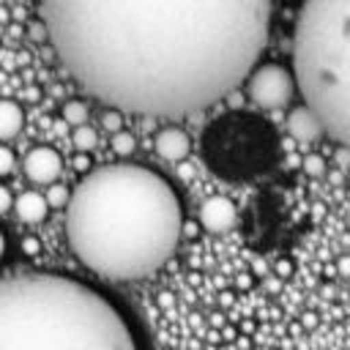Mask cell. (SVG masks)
I'll return each mask as SVG.
<instances>
[{"instance_id":"obj_3","label":"cell","mask_w":350,"mask_h":350,"mask_svg":"<svg viewBox=\"0 0 350 350\" xmlns=\"http://www.w3.org/2000/svg\"><path fill=\"white\" fill-rule=\"evenodd\" d=\"M0 350H139L120 309L66 273L0 276Z\"/></svg>"},{"instance_id":"obj_2","label":"cell","mask_w":350,"mask_h":350,"mask_svg":"<svg viewBox=\"0 0 350 350\" xmlns=\"http://www.w3.org/2000/svg\"><path fill=\"white\" fill-rule=\"evenodd\" d=\"M180 230L175 189L139 164L90 170L66 205L68 249L109 282L150 276L175 252Z\"/></svg>"},{"instance_id":"obj_18","label":"cell","mask_w":350,"mask_h":350,"mask_svg":"<svg viewBox=\"0 0 350 350\" xmlns=\"http://www.w3.org/2000/svg\"><path fill=\"white\" fill-rule=\"evenodd\" d=\"M14 164H16L14 150H11V148H5V145H0V178L11 175V172H14Z\"/></svg>"},{"instance_id":"obj_22","label":"cell","mask_w":350,"mask_h":350,"mask_svg":"<svg viewBox=\"0 0 350 350\" xmlns=\"http://www.w3.org/2000/svg\"><path fill=\"white\" fill-rule=\"evenodd\" d=\"M11 208V191L5 186H0V213H5Z\"/></svg>"},{"instance_id":"obj_7","label":"cell","mask_w":350,"mask_h":350,"mask_svg":"<svg viewBox=\"0 0 350 350\" xmlns=\"http://www.w3.org/2000/svg\"><path fill=\"white\" fill-rule=\"evenodd\" d=\"M200 224L211 232H227L235 224V205L227 197H211L200 208Z\"/></svg>"},{"instance_id":"obj_20","label":"cell","mask_w":350,"mask_h":350,"mask_svg":"<svg viewBox=\"0 0 350 350\" xmlns=\"http://www.w3.org/2000/svg\"><path fill=\"white\" fill-rule=\"evenodd\" d=\"M22 252H25L27 257H36V254L41 252V241H38V238H33V235L22 238Z\"/></svg>"},{"instance_id":"obj_23","label":"cell","mask_w":350,"mask_h":350,"mask_svg":"<svg viewBox=\"0 0 350 350\" xmlns=\"http://www.w3.org/2000/svg\"><path fill=\"white\" fill-rule=\"evenodd\" d=\"M336 271H339L342 276H347V279H350V257H347V254L336 260Z\"/></svg>"},{"instance_id":"obj_11","label":"cell","mask_w":350,"mask_h":350,"mask_svg":"<svg viewBox=\"0 0 350 350\" xmlns=\"http://www.w3.org/2000/svg\"><path fill=\"white\" fill-rule=\"evenodd\" d=\"M25 126V112L16 101L0 98V139H11L22 131Z\"/></svg>"},{"instance_id":"obj_10","label":"cell","mask_w":350,"mask_h":350,"mask_svg":"<svg viewBox=\"0 0 350 350\" xmlns=\"http://www.w3.org/2000/svg\"><path fill=\"white\" fill-rule=\"evenodd\" d=\"M14 211H16V216H19L22 221H27V224H38V221L46 219L49 202H46V197H41L38 191H25V194L16 197Z\"/></svg>"},{"instance_id":"obj_16","label":"cell","mask_w":350,"mask_h":350,"mask_svg":"<svg viewBox=\"0 0 350 350\" xmlns=\"http://www.w3.org/2000/svg\"><path fill=\"white\" fill-rule=\"evenodd\" d=\"M301 170H304L306 175H312V178H320V175L325 172V161H323V156H317V153H306V156L301 159Z\"/></svg>"},{"instance_id":"obj_8","label":"cell","mask_w":350,"mask_h":350,"mask_svg":"<svg viewBox=\"0 0 350 350\" xmlns=\"http://www.w3.org/2000/svg\"><path fill=\"white\" fill-rule=\"evenodd\" d=\"M287 131L293 139L298 142H314L320 139L325 131H323V123L317 120V115L304 104V107H295L290 115H287Z\"/></svg>"},{"instance_id":"obj_24","label":"cell","mask_w":350,"mask_h":350,"mask_svg":"<svg viewBox=\"0 0 350 350\" xmlns=\"http://www.w3.org/2000/svg\"><path fill=\"white\" fill-rule=\"evenodd\" d=\"M159 304H161V306H170V304H172V295H170V293H161V295H159Z\"/></svg>"},{"instance_id":"obj_21","label":"cell","mask_w":350,"mask_h":350,"mask_svg":"<svg viewBox=\"0 0 350 350\" xmlns=\"http://www.w3.org/2000/svg\"><path fill=\"white\" fill-rule=\"evenodd\" d=\"M74 167H77L79 172H85V170H90V156H88L85 150H79V153L74 156Z\"/></svg>"},{"instance_id":"obj_4","label":"cell","mask_w":350,"mask_h":350,"mask_svg":"<svg viewBox=\"0 0 350 350\" xmlns=\"http://www.w3.org/2000/svg\"><path fill=\"white\" fill-rule=\"evenodd\" d=\"M293 77L323 131L350 148V0H304Z\"/></svg>"},{"instance_id":"obj_15","label":"cell","mask_w":350,"mask_h":350,"mask_svg":"<svg viewBox=\"0 0 350 350\" xmlns=\"http://www.w3.org/2000/svg\"><path fill=\"white\" fill-rule=\"evenodd\" d=\"M68 200H71V191H68L66 186L52 183V186L46 189V202H49V208H66Z\"/></svg>"},{"instance_id":"obj_9","label":"cell","mask_w":350,"mask_h":350,"mask_svg":"<svg viewBox=\"0 0 350 350\" xmlns=\"http://www.w3.org/2000/svg\"><path fill=\"white\" fill-rule=\"evenodd\" d=\"M156 153L161 159H167V161H180L189 153V137L180 129L170 126V129L156 134Z\"/></svg>"},{"instance_id":"obj_17","label":"cell","mask_w":350,"mask_h":350,"mask_svg":"<svg viewBox=\"0 0 350 350\" xmlns=\"http://www.w3.org/2000/svg\"><path fill=\"white\" fill-rule=\"evenodd\" d=\"M101 126H104L109 134L120 131V129H123V109H118V107H109V109L101 115Z\"/></svg>"},{"instance_id":"obj_6","label":"cell","mask_w":350,"mask_h":350,"mask_svg":"<svg viewBox=\"0 0 350 350\" xmlns=\"http://www.w3.org/2000/svg\"><path fill=\"white\" fill-rule=\"evenodd\" d=\"M22 170H25V175H27V180L46 186V183H55V180H57V175H60V170H63V159H60V153H57L55 148L41 145V148L27 150V156H25V161H22Z\"/></svg>"},{"instance_id":"obj_19","label":"cell","mask_w":350,"mask_h":350,"mask_svg":"<svg viewBox=\"0 0 350 350\" xmlns=\"http://www.w3.org/2000/svg\"><path fill=\"white\" fill-rule=\"evenodd\" d=\"M30 38L33 41H46L49 38V30H46V22L44 19H38V22L30 25Z\"/></svg>"},{"instance_id":"obj_25","label":"cell","mask_w":350,"mask_h":350,"mask_svg":"<svg viewBox=\"0 0 350 350\" xmlns=\"http://www.w3.org/2000/svg\"><path fill=\"white\" fill-rule=\"evenodd\" d=\"M3 252H5V235L0 232V257H3Z\"/></svg>"},{"instance_id":"obj_12","label":"cell","mask_w":350,"mask_h":350,"mask_svg":"<svg viewBox=\"0 0 350 350\" xmlns=\"http://www.w3.org/2000/svg\"><path fill=\"white\" fill-rule=\"evenodd\" d=\"M71 142H74V148L77 150H85V153H90L93 148H96V142H98V134L90 129V126H77L74 129V134H71Z\"/></svg>"},{"instance_id":"obj_13","label":"cell","mask_w":350,"mask_h":350,"mask_svg":"<svg viewBox=\"0 0 350 350\" xmlns=\"http://www.w3.org/2000/svg\"><path fill=\"white\" fill-rule=\"evenodd\" d=\"M63 120L71 123V126H82V123L88 120V104L79 101V98L66 101V107H63Z\"/></svg>"},{"instance_id":"obj_1","label":"cell","mask_w":350,"mask_h":350,"mask_svg":"<svg viewBox=\"0 0 350 350\" xmlns=\"http://www.w3.org/2000/svg\"><path fill=\"white\" fill-rule=\"evenodd\" d=\"M63 68L98 101L175 118L232 93L265 46L271 0H41Z\"/></svg>"},{"instance_id":"obj_5","label":"cell","mask_w":350,"mask_h":350,"mask_svg":"<svg viewBox=\"0 0 350 350\" xmlns=\"http://www.w3.org/2000/svg\"><path fill=\"white\" fill-rule=\"evenodd\" d=\"M295 88L298 85H295L293 71H287L284 66H276V63L254 66V71L249 74V96L262 109H282L293 98Z\"/></svg>"},{"instance_id":"obj_14","label":"cell","mask_w":350,"mask_h":350,"mask_svg":"<svg viewBox=\"0 0 350 350\" xmlns=\"http://www.w3.org/2000/svg\"><path fill=\"white\" fill-rule=\"evenodd\" d=\"M134 134H129V131H115L112 134V150L118 153V156H129V153H134Z\"/></svg>"},{"instance_id":"obj_26","label":"cell","mask_w":350,"mask_h":350,"mask_svg":"<svg viewBox=\"0 0 350 350\" xmlns=\"http://www.w3.org/2000/svg\"><path fill=\"white\" fill-rule=\"evenodd\" d=\"M347 227H350V213H347Z\"/></svg>"}]
</instances>
